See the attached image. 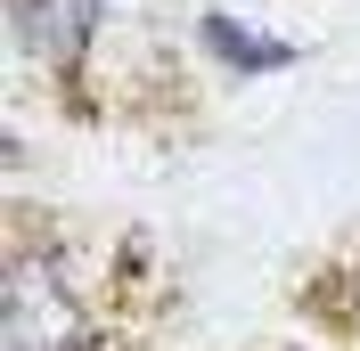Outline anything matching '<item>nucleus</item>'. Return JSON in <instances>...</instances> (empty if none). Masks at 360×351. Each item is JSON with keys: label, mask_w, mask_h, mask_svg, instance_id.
Instances as JSON below:
<instances>
[{"label": "nucleus", "mask_w": 360, "mask_h": 351, "mask_svg": "<svg viewBox=\"0 0 360 351\" xmlns=\"http://www.w3.org/2000/svg\"><path fill=\"white\" fill-rule=\"evenodd\" d=\"M90 25H98V0H17V41L49 74H66L90 49Z\"/></svg>", "instance_id": "nucleus-2"}, {"label": "nucleus", "mask_w": 360, "mask_h": 351, "mask_svg": "<svg viewBox=\"0 0 360 351\" xmlns=\"http://www.w3.org/2000/svg\"><path fill=\"white\" fill-rule=\"evenodd\" d=\"M352 327H360V286H352Z\"/></svg>", "instance_id": "nucleus-4"}, {"label": "nucleus", "mask_w": 360, "mask_h": 351, "mask_svg": "<svg viewBox=\"0 0 360 351\" xmlns=\"http://www.w3.org/2000/svg\"><path fill=\"white\" fill-rule=\"evenodd\" d=\"M205 49H213V58H229V66H287V58H295L287 41H254L246 25H238V17H221V8L205 17Z\"/></svg>", "instance_id": "nucleus-3"}, {"label": "nucleus", "mask_w": 360, "mask_h": 351, "mask_svg": "<svg viewBox=\"0 0 360 351\" xmlns=\"http://www.w3.org/2000/svg\"><path fill=\"white\" fill-rule=\"evenodd\" d=\"M8 351H90L82 303L58 278V262H41V253H25L8 270Z\"/></svg>", "instance_id": "nucleus-1"}]
</instances>
